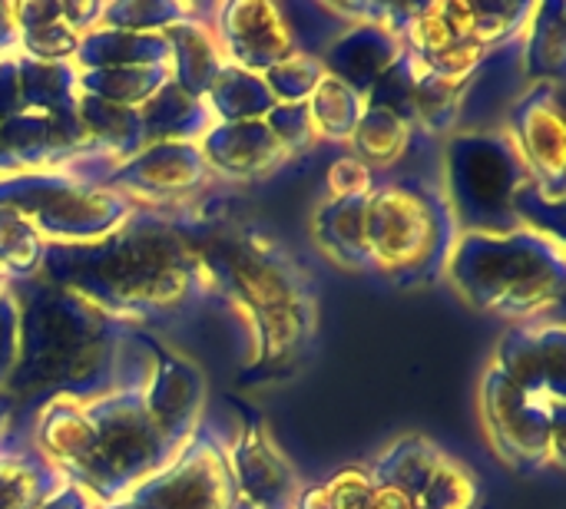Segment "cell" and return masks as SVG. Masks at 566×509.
<instances>
[]
</instances>
